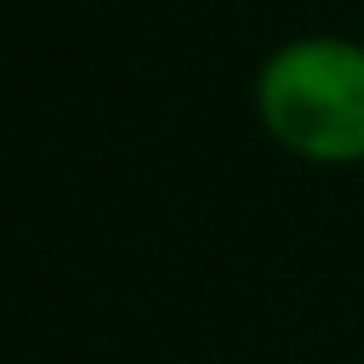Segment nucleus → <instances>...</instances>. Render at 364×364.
I'll list each match as a JSON object with an SVG mask.
<instances>
[{
  "label": "nucleus",
  "mask_w": 364,
  "mask_h": 364,
  "mask_svg": "<svg viewBox=\"0 0 364 364\" xmlns=\"http://www.w3.org/2000/svg\"><path fill=\"white\" fill-rule=\"evenodd\" d=\"M250 114L273 148L301 165H364V40L296 34L279 40L250 80Z\"/></svg>",
  "instance_id": "nucleus-1"
}]
</instances>
